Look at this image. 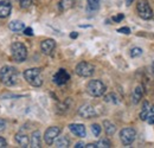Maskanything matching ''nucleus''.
Returning a JSON list of instances; mask_svg holds the SVG:
<instances>
[{"instance_id":"2f4dec72","label":"nucleus","mask_w":154,"mask_h":148,"mask_svg":"<svg viewBox=\"0 0 154 148\" xmlns=\"http://www.w3.org/2000/svg\"><path fill=\"white\" fill-rule=\"evenodd\" d=\"M5 128H6V122H5V120L0 119V131H2Z\"/></svg>"},{"instance_id":"393cba45","label":"nucleus","mask_w":154,"mask_h":148,"mask_svg":"<svg viewBox=\"0 0 154 148\" xmlns=\"http://www.w3.org/2000/svg\"><path fill=\"white\" fill-rule=\"evenodd\" d=\"M141 55H142V49L141 48H133L131 50V57L132 58H136V57H139Z\"/></svg>"},{"instance_id":"0eeeda50","label":"nucleus","mask_w":154,"mask_h":148,"mask_svg":"<svg viewBox=\"0 0 154 148\" xmlns=\"http://www.w3.org/2000/svg\"><path fill=\"white\" fill-rule=\"evenodd\" d=\"M136 139V131L132 127H127L120 131V140L123 146H129L132 145Z\"/></svg>"},{"instance_id":"2eb2a0df","label":"nucleus","mask_w":154,"mask_h":148,"mask_svg":"<svg viewBox=\"0 0 154 148\" xmlns=\"http://www.w3.org/2000/svg\"><path fill=\"white\" fill-rule=\"evenodd\" d=\"M40 141H42V137H40V131L36 130L31 134V139H30V147L32 148H40Z\"/></svg>"},{"instance_id":"9d476101","label":"nucleus","mask_w":154,"mask_h":148,"mask_svg":"<svg viewBox=\"0 0 154 148\" xmlns=\"http://www.w3.org/2000/svg\"><path fill=\"white\" fill-rule=\"evenodd\" d=\"M56 48V42L54 39H45L40 43V50L44 55H51L52 51L55 50Z\"/></svg>"},{"instance_id":"7c9ffc66","label":"nucleus","mask_w":154,"mask_h":148,"mask_svg":"<svg viewBox=\"0 0 154 148\" xmlns=\"http://www.w3.org/2000/svg\"><path fill=\"white\" fill-rule=\"evenodd\" d=\"M146 121H147L149 125H154V114H151V115L146 119Z\"/></svg>"},{"instance_id":"cd10ccee","label":"nucleus","mask_w":154,"mask_h":148,"mask_svg":"<svg viewBox=\"0 0 154 148\" xmlns=\"http://www.w3.org/2000/svg\"><path fill=\"white\" fill-rule=\"evenodd\" d=\"M123 18H125V16H123L122 13H120V14H117V16H114V17L112 18V20L115 21V23H120V21L123 20Z\"/></svg>"},{"instance_id":"20e7f679","label":"nucleus","mask_w":154,"mask_h":148,"mask_svg":"<svg viewBox=\"0 0 154 148\" xmlns=\"http://www.w3.org/2000/svg\"><path fill=\"white\" fill-rule=\"evenodd\" d=\"M11 52L13 59L18 63L26 60L27 58V49L23 43H13L11 45Z\"/></svg>"},{"instance_id":"a878e982","label":"nucleus","mask_w":154,"mask_h":148,"mask_svg":"<svg viewBox=\"0 0 154 148\" xmlns=\"http://www.w3.org/2000/svg\"><path fill=\"white\" fill-rule=\"evenodd\" d=\"M101 130H102V128H101L100 125H97V123H94V125L91 126V131H93V134H94L95 136H100Z\"/></svg>"},{"instance_id":"4468645a","label":"nucleus","mask_w":154,"mask_h":148,"mask_svg":"<svg viewBox=\"0 0 154 148\" xmlns=\"http://www.w3.org/2000/svg\"><path fill=\"white\" fill-rule=\"evenodd\" d=\"M14 139H16L17 143L19 145L20 147H25V148H26V147H29V145H30V139H29V136H27L26 134L18 133V134H16Z\"/></svg>"},{"instance_id":"c85d7f7f","label":"nucleus","mask_w":154,"mask_h":148,"mask_svg":"<svg viewBox=\"0 0 154 148\" xmlns=\"http://www.w3.org/2000/svg\"><path fill=\"white\" fill-rule=\"evenodd\" d=\"M119 33H123V35H129L131 33V29L129 27H121L117 30Z\"/></svg>"},{"instance_id":"a211bd4d","label":"nucleus","mask_w":154,"mask_h":148,"mask_svg":"<svg viewBox=\"0 0 154 148\" xmlns=\"http://www.w3.org/2000/svg\"><path fill=\"white\" fill-rule=\"evenodd\" d=\"M151 115V104L148 101H145L143 102V106H142V110L140 113V120L142 121H146V119Z\"/></svg>"},{"instance_id":"72a5a7b5","label":"nucleus","mask_w":154,"mask_h":148,"mask_svg":"<svg viewBox=\"0 0 154 148\" xmlns=\"http://www.w3.org/2000/svg\"><path fill=\"white\" fill-rule=\"evenodd\" d=\"M85 148H97L96 143H88V145H84Z\"/></svg>"},{"instance_id":"aec40b11","label":"nucleus","mask_w":154,"mask_h":148,"mask_svg":"<svg viewBox=\"0 0 154 148\" xmlns=\"http://www.w3.org/2000/svg\"><path fill=\"white\" fill-rule=\"evenodd\" d=\"M55 141H56L55 145H56V147H58V148H68L70 146V140H69L66 136H59Z\"/></svg>"},{"instance_id":"bb28decb","label":"nucleus","mask_w":154,"mask_h":148,"mask_svg":"<svg viewBox=\"0 0 154 148\" xmlns=\"http://www.w3.org/2000/svg\"><path fill=\"white\" fill-rule=\"evenodd\" d=\"M32 4V0H20V7L21 8H29Z\"/></svg>"},{"instance_id":"39448f33","label":"nucleus","mask_w":154,"mask_h":148,"mask_svg":"<svg viewBox=\"0 0 154 148\" xmlns=\"http://www.w3.org/2000/svg\"><path fill=\"white\" fill-rule=\"evenodd\" d=\"M136 11L139 17L143 20H149L153 18V11L147 0H139L136 4Z\"/></svg>"},{"instance_id":"f257e3e1","label":"nucleus","mask_w":154,"mask_h":148,"mask_svg":"<svg viewBox=\"0 0 154 148\" xmlns=\"http://www.w3.org/2000/svg\"><path fill=\"white\" fill-rule=\"evenodd\" d=\"M18 70L11 65H5L0 69V81L6 87H13L18 83Z\"/></svg>"},{"instance_id":"6ab92c4d","label":"nucleus","mask_w":154,"mask_h":148,"mask_svg":"<svg viewBox=\"0 0 154 148\" xmlns=\"http://www.w3.org/2000/svg\"><path fill=\"white\" fill-rule=\"evenodd\" d=\"M103 127H104V130H106V134L108 135V136H112V135H114L116 131V127L114 123H112L110 121H108V120H106V121H103Z\"/></svg>"},{"instance_id":"5701e85b","label":"nucleus","mask_w":154,"mask_h":148,"mask_svg":"<svg viewBox=\"0 0 154 148\" xmlns=\"http://www.w3.org/2000/svg\"><path fill=\"white\" fill-rule=\"evenodd\" d=\"M97 147L100 148H109L112 147V142L109 141V139H107V137H103V139H101L98 142L96 143Z\"/></svg>"},{"instance_id":"f03ea898","label":"nucleus","mask_w":154,"mask_h":148,"mask_svg":"<svg viewBox=\"0 0 154 148\" xmlns=\"http://www.w3.org/2000/svg\"><path fill=\"white\" fill-rule=\"evenodd\" d=\"M24 78L25 81L31 84L32 87L39 88L43 84V77H42V70L39 68H33V69H27L24 71Z\"/></svg>"},{"instance_id":"9b49d317","label":"nucleus","mask_w":154,"mask_h":148,"mask_svg":"<svg viewBox=\"0 0 154 148\" xmlns=\"http://www.w3.org/2000/svg\"><path fill=\"white\" fill-rule=\"evenodd\" d=\"M78 114L83 119H91L94 116H96V111H95V108L90 104H84L79 109H78Z\"/></svg>"},{"instance_id":"6e6552de","label":"nucleus","mask_w":154,"mask_h":148,"mask_svg":"<svg viewBox=\"0 0 154 148\" xmlns=\"http://www.w3.org/2000/svg\"><path fill=\"white\" fill-rule=\"evenodd\" d=\"M59 134H60V128L59 127H56V126L49 127L48 129L45 130V133H44V141H45V143L51 146L55 142V140L57 139V136H59Z\"/></svg>"},{"instance_id":"b1692460","label":"nucleus","mask_w":154,"mask_h":148,"mask_svg":"<svg viewBox=\"0 0 154 148\" xmlns=\"http://www.w3.org/2000/svg\"><path fill=\"white\" fill-rule=\"evenodd\" d=\"M104 101H106V102H109V103H114V104H116V103H119V97L113 93L108 94V95L104 97Z\"/></svg>"},{"instance_id":"1a4fd4ad","label":"nucleus","mask_w":154,"mask_h":148,"mask_svg":"<svg viewBox=\"0 0 154 148\" xmlns=\"http://www.w3.org/2000/svg\"><path fill=\"white\" fill-rule=\"evenodd\" d=\"M70 79V75L68 74V71L65 69H59L57 72L54 76V82L57 85H63L65 84Z\"/></svg>"},{"instance_id":"e433bc0d","label":"nucleus","mask_w":154,"mask_h":148,"mask_svg":"<svg viewBox=\"0 0 154 148\" xmlns=\"http://www.w3.org/2000/svg\"><path fill=\"white\" fill-rule=\"evenodd\" d=\"M133 1H134V0H127V1H126V2H127V6H129V5H131Z\"/></svg>"},{"instance_id":"f3484780","label":"nucleus","mask_w":154,"mask_h":148,"mask_svg":"<svg viewBox=\"0 0 154 148\" xmlns=\"http://www.w3.org/2000/svg\"><path fill=\"white\" fill-rule=\"evenodd\" d=\"M8 27L13 32H20V31H23L25 29V24L23 21H20V20H13V21H11L8 24Z\"/></svg>"},{"instance_id":"ddd939ff","label":"nucleus","mask_w":154,"mask_h":148,"mask_svg":"<svg viewBox=\"0 0 154 148\" xmlns=\"http://www.w3.org/2000/svg\"><path fill=\"white\" fill-rule=\"evenodd\" d=\"M69 129L72 134H75L76 136L79 137H85L87 135V131H85V127L81 123H71L69 125Z\"/></svg>"},{"instance_id":"412c9836","label":"nucleus","mask_w":154,"mask_h":148,"mask_svg":"<svg viewBox=\"0 0 154 148\" xmlns=\"http://www.w3.org/2000/svg\"><path fill=\"white\" fill-rule=\"evenodd\" d=\"M87 2H88V11H93V12L97 11L101 5V0H87Z\"/></svg>"},{"instance_id":"c9c22d12","label":"nucleus","mask_w":154,"mask_h":148,"mask_svg":"<svg viewBox=\"0 0 154 148\" xmlns=\"http://www.w3.org/2000/svg\"><path fill=\"white\" fill-rule=\"evenodd\" d=\"M77 37H78V33H77V32H71V33H70V38L76 39Z\"/></svg>"},{"instance_id":"dca6fc26","label":"nucleus","mask_w":154,"mask_h":148,"mask_svg":"<svg viewBox=\"0 0 154 148\" xmlns=\"http://www.w3.org/2000/svg\"><path fill=\"white\" fill-rule=\"evenodd\" d=\"M142 96H143V87L142 85H137L134 89L133 94H132V102L134 104H137L141 101Z\"/></svg>"},{"instance_id":"4be33fe9","label":"nucleus","mask_w":154,"mask_h":148,"mask_svg":"<svg viewBox=\"0 0 154 148\" xmlns=\"http://www.w3.org/2000/svg\"><path fill=\"white\" fill-rule=\"evenodd\" d=\"M74 4H75V0H62L59 2V6L62 10H69L74 6Z\"/></svg>"},{"instance_id":"473e14b6","label":"nucleus","mask_w":154,"mask_h":148,"mask_svg":"<svg viewBox=\"0 0 154 148\" xmlns=\"http://www.w3.org/2000/svg\"><path fill=\"white\" fill-rule=\"evenodd\" d=\"M7 146V142L4 137H0V148H5Z\"/></svg>"},{"instance_id":"423d86ee","label":"nucleus","mask_w":154,"mask_h":148,"mask_svg":"<svg viewBox=\"0 0 154 148\" xmlns=\"http://www.w3.org/2000/svg\"><path fill=\"white\" fill-rule=\"evenodd\" d=\"M75 72L81 77H91L95 72V66L88 62H81L75 68Z\"/></svg>"},{"instance_id":"f8f14e48","label":"nucleus","mask_w":154,"mask_h":148,"mask_svg":"<svg viewBox=\"0 0 154 148\" xmlns=\"http://www.w3.org/2000/svg\"><path fill=\"white\" fill-rule=\"evenodd\" d=\"M12 4L11 0H0V18H7L11 14Z\"/></svg>"},{"instance_id":"f704fd0d","label":"nucleus","mask_w":154,"mask_h":148,"mask_svg":"<svg viewBox=\"0 0 154 148\" xmlns=\"http://www.w3.org/2000/svg\"><path fill=\"white\" fill-rule=\"evenodd\" d=\"M84 147V142H82V141H81V142H77L76 145H75V148H83Z\"/></svg>"},{"instance_id":"7ed1b4c3","label":"nucleus","mask_w":154,"mask_h":148,"mask_svg":"<svg viewBox=\"0 0 154 148\" xmlns=\"http://www.w3.org/2000/svg\"><path fill=\"white\" fill-rule=\"evenodd\" d=\"M106 90H107L106 84L102 81H100V79H93L87 85V91L93 97H101V96H103V94L106 93Z\"/></svg>"},{"instance_id":"c756f323","label":"nucleus","mask_w":154,"mask_h":148,"mask_svg":"<svg viewBox=\"0 0 154 148\" xmlns=\"http://www.w3.org/2000/svg\"><path fill=\"white\" fill-rule=\"evenodd\" d=\"M23 31H24V35L26 36H33V30L31 27H25Z\"/></svg>"}]
</instances>
